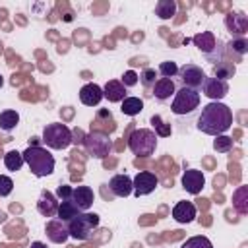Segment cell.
<instances>
[{
    "label": "cell",
    "instance_id": "obj_1",
    "mask_svg": "<svg viewBox=\"0 0 248 248\" xmlns=\"http://www.w3.org/2000/svg\"><path fill=\"white\" fill-rule=\"evenodd\" d=\"M198 130L209 136H223L232 126V110L225 103L209 101L198 116Z\"/></svg>",
    "mask_w": 248,
    "mask_h": 248
},
{
    "label": "cell",
    "instance_id": "obj_2",
    "mask_svg": "<svg viewBox=\"0 0 248 248\" xmlns=\"http://www.w3.org/2000/svg\"><path fill=\"white\" fill-rule=\"evenodd\" d=\"M23 163L29 167V170L37 176V178H43V176H50L54 172V157L48 149L41 147V145H29L23 153Z\"/></svg>",
    "mask_w": 248,
    "mask_h": 248
},
{
    "label": "cell",
    "instance_id": "obj_3",
    "mask_svg": "<svg viewBox=\"0 0 248 248\" xmlns=\"http://www.w3.org/2000/svg\"><path fill=\"white\" fill-rule=\"evenodd\" d=\"M192 43L200 48V52L207 58V62H211V64L223 62V52H225L223 46H225V43L219 41L211 31L196 33V35L192 37Z\"/></svg>",
    "mask_w": 248,
    "mask_h": 248
},
{
    "label": "cell",
    "instance_id": "obj_4",
    "mask_svg": "<svg viewBox=\"0 0 248 248\" xmlns=\"http://www.w3.org/2000/svg\"><path fill=\"white\" fill-rule=\"evenodd\" d=\"M41 141L50 149H66L74 143V134L66 124L52 122V124H46L43 128V140Z\"/></svg>",
    "mask_w": 248,
    "mask_h": 248
},
{
    "label": "cell",
    "instance_id": "obj_5",
    "mask_svg": "<svg viewBox=\"0 0 248 248\" xmlns=\"http://www.w3.org/2000/svg\"><path fill=\"white\" fill-rule=\"evenodd\" d=\"M128 147L136 157H149L157 149V136L153 130L138 128L128 136Z\"/></svg>",
    "mask_w": 248,
    "mask_h": 248
},
{
    "label": "cell",
    "instance_id": "obj_6",
    "mask_svg": "<svg viewBox=\"0 0 248 248\" xmlns=\"http://www.w3.org/2000/svg\"><path fill=\"white\" fill-rule=\"evenodd\" d=\"M200 107V91L190 89V87H176V93L172 95V103H170V110L176 116H186L192 114L196 108Z\"/></svg>",
    "mask_w": 248,
    "mask_h": 248
},
{
    "label": "cell",
    "instance_id": "obj_7",
    "mask_svg": "<svg viewBox=\"0 0 248 248\" xmlns=\"http://www.w3.org/2000/svg\"><path fill=\"white\" fill-rule=\"evenodd\" d=\"M66 227H68V232H70L72 238L87 240L91 236L93 229L99 227V215L97 213H89V211H81L72 221H68Z\"/></svg>",
    "mask_w": 248,
    "mask_h": 248
},
{
    "label": "cell",
    "instance_id": "obj_8",
    "mask_svg": "<svg viewBox=\"0 0 248 248\" xmlns=\"http://www.w3.org/2000/svg\"><path fill=\"white\" fill-rule=\"evenodd\" d=\"M83 145L93 159H105L112 151V141L103 132H89L83 138Z\"/></svg>",
    "mask_w": 248,
    "mask_h": 248
},
{
    "label": "cell",
    "instance_id": "obj_9",
    "mask_svg": "<svg viewBox=\"0 0 248 248\" xmlns=\"http://www.w3.org/2000/svg\"><path fill=\"white\" fill-rule=\"evenodd\" d=\"M176 76H178V81L182 83V87H190V89H196V91H200L203 79L207 78L205 72H203L200 66L190 64V62L184 64V66H180Z\"/></svg>",
    "mask_w": 248,
    "mask_h": 248
},
{
    "label": "cell",
    "instance_id": "obj_10",
    "mask_svg": "<svg viewBox=\"0 0 248 248\" xmlns=\"http://www.w3.org/2000/svg\"><path fill=\"white\" fill-rule=\"evenodd\" d=\"M157 184H159V178L153 174V172H149V170H141V172H138L134 178H132V194H136L138 198L140 196H147V194H151L155 188H157Z\"/></svg>",
    "mask_w": 248,
    "mask_h": 248
},
{
    "label": "cell",
    "instance_id": "obj_11",
    "mask_svg": "<svg viewBox=\"0 0 248 248\" xmlns=\"http://www.w3.org/2000/svg\"><path fill=\"white\" fill-rule=\"evenodd\" d=\"M200 89H202V93H203L207 99L221 103V99H225L227 93H229V83H227V81H221V79H217V78H205Z\"/></svg>",
    "mask_w": 248,
    "mask_h": 248
},
{
    "label": "cell",
    "instance_id": "obj_12",
    "mask_svg": "<svg viewBox=\"0 0 248 248\" xmlns=\"http://www.w3.org/2000/svg\"><path fill=\"white\" fill-rule=\"evenodd\" d=\"M180 182H182V188H184L188 194L198 196V194L203 190V186H205V176H203V172L198 170V169H186Z\"/></svg>",
    "mask_w": 248,
    "mask_h": 248
},
{
    "label": "cell",
    "instance_id": "obj_13",
    "mask_svg": "<svg viewBox=\"0 0 248 248\" xmlns=\"http://www.w3.org/2000/svg\"><path fill=\"white\" fill-rule=\"evenodd\" d=\"M225 25L232 37H244L248 31V17L242 12H231L225 16Z\"/></svg>",
    "mask_w": 248,
    "mask_h": 248
},
{
    "label": "cell",
    "instance_id": "obj_14",
    "mask_svg": "<svg viewBox=\"0 0 248 248\" xmlns=\"http://www.w3.org/2000/svg\"><path fill=\"white\" fill-rule=\"evenodd\" d=\"M45 232H46V238H48L50 242H54V244H64V242L70 238L68 227H66V223H62L60 219H50V221H46Z\"/></svg>",
    "mask_w": 248,
    "mask_h": 248
},
{
    "label": "cell",
    "instance_id": "obj_15",
    "mask_svg": "<svg viewBox=\"0 0 248 248\" xmlns=\"http://www.w3.org/2000/svg\"><path fill=\"white\" fill-rule=\"evenodd\" d=\"M58 198L48 192V190H41L39 194V200H37V211L43 215V217H56V211H58Z\"/></svg>",
    "mask_w": 248,
    "mask_h": 248
},
{
    "label": "cell",
    "instance_id": "obj_16",
    "mask_svg": "<svg viewBox=\"0 0 248 248\" xmlns=\"http://www.w3.org/2000/svg\"><path fill=\"white\" fill-rule=\"evenodd\" d=\"M70 200L79 211H89V207L95 202V194H93V190L89 186H76L72 190V198Z\"/></svg>",
    "mask_w": 248,
    "mask_h": 248
},
{
    "label": "cell",
    "instance_id": "obj_17",
    "mask_svg": "<svg viewBox=\"0 0 248 248\" xmlns=\"http://www.w3.org/2000/svg\"><path fill=\"white\" fill-rule=\"evenodd\" d=\"M196 215H198V209H196V205L192 202L182 200V202L174 203V207H172V217H174L176 223L188 225V223H192L196 219Z\"/></svg>",
    "mask_w": 248,
    "mask_h": 248
},
{
    "label": "cell",
    "instance_id": "obj_18",
    "mask_svg": "<svg viewBox=\"0 0 248 248\" xmlns=\"http://www.w3.org/2000/svg\"><path fill=\"white\" fill-rule=\"evenodd\" d=\"M103 87L97 85V83H85L81 89H79V101L85 105V107H97L101 101H103Z\"/></svg>",
    "mask_w": 248,
    "mask_h": 248
},
{
    "label": "cell",
    "instance_id": "obj_19",
    "mask_svg": "<svg viewBox=\"0 0 248 248\" xmlns=\"http://www.w3.org/2000/svg\"><path fill=\"white\" fill-rule=\"evenodd\" d=\"M174 93H176V83H174V79L159 78V79L155 81V85H153V93H151V95H153L159 103H165V101H169Z\"/></svg>",
    "mask_w": 248,
    "mask_h": 248
},
{
    "label": "cell",
    "instance_id": "obj_20",
    "mask_svg": "<svg viewBox=\"0 0 248 248\" xmlns=\"http://www.w3.org/2000/svg\"><path fill=\"white\" fill-rule=\"evenodd\" d=\"M108 188L116 198H128L132 194V178L128 174H114L108 180Z\"/></svg>",
    "mask_w": 248,
    "mask_h": 248
},
{
    "label": "cell",
    "instance_id": "obj_21",
    "mask_svg": "<svg viewBox=\"0 0 248 248\" xmlns=\"http://www.w3.org/2000/svg\"><path fill=\"white\" fill-rule=\"evenodd\" d=\"M103 97L108 99V103H122L128 93H126V87L120 83V79H108L103 87Z\"/></svg>",
    "mask_w": 248,
    "mask_h": 248
},
{
    "label": "cell",
    "instance_id": "obj_22",
    "mask_svg": "<svg viewBox=\"0 0 248 248\" xmlns=\"http://www.w3.org/2000/svg\"><path fill=\"white\" fill-rule=\"evenodd\" d=\"M78 213H81V211L72 203V200H64V202H60V203H58L56 219H60L62 223H68V221H72Z\"/></svg>",
    "mask_w": 248,
    "mask_h": 248
},
{
    "label": "cell",
    "instance_id": "obj_23",
    "mask_svg": "<svg viewBox=\"0 0 248 248\" xmlns=\"http://www.w3.org/2000/svg\"><path fill=\"white\" fill-rule=\"evenodd\" d=\"M120 110L126 116H138L143 110V101L140 97H126L120 105Z\"/></svg>",
    "mask_w": 248,
    "mask_h": 248
},
{
    "label": "cell",
    "instance_id": "obj_24",
    "mask_svg": "<svg viewBox=\"0 0 248 248\" xmlns=\"http://www.w3.org/2000/svg\"><path fill=\"white\" fill-rule=\"evenodd\" d=\"M176 10L178 6L174 0H159L155 6V16L161 19H170L172 16H176Z\"/></svg>",
    "mask_w": 248,
    "mask_h": 248
},
{
    "label": "cell",
    "instance_id": "obj_25",
    "mask_svg": "<svg viewBox=\"0 0 248 248\" xmlns=\"http://www.w3.org/2000/svg\"><path fill=\"white\" fill-rule=\"evenodd\" d=\"M232 205L238 213H248V188L246 186H240L236 188V192L232 194Z\"/></svg>",
    "mask_w": 248,
    "mask_h": 248
},
{
    "label": "cell",
    "instance_id": "obj_26",
    "mask_svg": "<svg viewBox=\"0 0 248 248\" xmlns=\"http://www.w3.org/2000/svg\"><path fill=\"white\" fill-rule=\"evenodd\" d=\"M17 124H19V114L16 110L8 108V110H2L0 112V128L4 132H12Z\"/></svg>",
    "mask_w": 248,
    "mask_h": 248
},
{
    "label": "cell",
    "instance_id": "obj_27",
    "mask_svg": "<svg viewBox=\"0 0 248 248\" xmlns=\"http://www.w3.org/2000/svg\"><path fill=\"white\" fill-rule=\"evenodd\" d=\"M234 74H236V66L231 64V62H219V64H215V68H213V78H217V79H221V81L231 79Z\"/></svg>",
    "mask_w": 248,
    "mask_h": 248
},
{
    "label": "cell",
    "instance_id": "obj_28",
    "mask_svg": "<svg viewBox=\"0 0 248 248\" xmlns=\"http://www.w3.org/2000/svg\"><path fill=\"white\" fill-rule=\"evenodd\" d=\"M4 165H6V169L8 170H12V172H16V170H19L21 167H23V155L19 153V151H8L6 155H4Z\"/></svg>",
    "mask_w": 248,
    "mask_h": 248
},
{
    "label": "cell",
    "instance_id": "obj_29",
    "mask_svg": "<svg viewBox=\"0 0 248 248\" xmlns=\"http://www.w3.org/2000/svg\"><path fill=\"white\" fill-rule=\"evenodd\" d=\"M151 124H153V128H155L153 132H155L157 138H169L170 132H172L170 124H167L159 114H153V116H151Z\"/></svg>",
    "mask_w": 248,
    "mask_h": 248
},
{
    "label": "cell",
    "instance_id": "obj_30",
    "mask_svg": "<svg viewBox=\"0 0 248 248\" xmlns=\"http://www.w3.org/2000/svg\"><path fill=\"white\" fill-rule=\"evenodd\" d=\"M227 46H229L231 52H234L238 58H242V56L248 52V41H246V37H232Z\"/></svg>",
    "mask_w": 248,
    "mask_h": 248
},
{
    "label": "cell",
    "instance_id": "obj_31",
    "mask_svg": "<svg viewBox=\"0 0 248 248\" xmlns=\"http://www.w3.org/2000/svg\"><path fill=\"white\" fill-rule=\"evenodd\" d=\"M157 74H159L161 78L172 79V78H176V74H178V66H176V62H172V60H165V62L159 64Z\"/></svg>",
    "mask_w": 248,
    "mask_h": 248
},
{
    "label": "cell",
    "instance_id": "obj_32",
    "mask_svg": "<svg viewBox=\"0 0 248 248\" xmlns=\"http://www.w3.org/2000/svg\"><path fill=\"white\" fill-rule=\"evenodd\" d=\"M232 138H229V136H215V140H213V149L217 151V153H229L231 149H232Z\"/></svg>",
    "mask_w": 248,
    "mask_h": 248
},
{
    "label": "cell",
    "instance_id": "obj_33",
    "mask_svg": "<svg viewBox=\"0 0 248 248\" xmlns=\"http://www.w3.org/2000/svg\"><path fill=\"white\" fill-rule=\"evenodd\" d=\"M157 76H159V74H157V70H155V68H145V70L138 76V81H141V85L149 89V87H153V85H155V81L159 79Z\"/></svg>",
    "mask_w": 248,
    "mask_h": 248
},
{
    "label": "cell",
    "instance_id": "obj_34",
    "mask_svg": "<svg viewBox=\"0 0 248 248\" xmlns=\"http://www.w3.org/2000/svg\"><path fill=\"white\" fill-rule=\"evenodd\" d=\"M180 248H213V244H211V240L207 238V236H190Z\"/></svg>",
    "mask_w": 248,
    "mask_h": 248
},
{
    "label": "cell",
    "instance_id": "obj_35",
    "mask_svg": "<svg viewBox=\"0 0 248 248\" xmlns=\"http://www.w3.org/2000/svg\"><path fill=\"white\" fill-rule=\"evenodd\" d=\"M12 190H14V180L10 176H6V174H0V198L10 196Z\"/></svg>",
    "mask_w": 248,
    "mask_h": 248
},
{
    "label": "cell",
    "instance_id": "obj_36",
    "mask_svg": "<svg viewBox=\"0 0 248 248\" xmlns=\"http://www.w3.org/2000/svg\"><path fill=\"white\" fill-rule=\"evenodd\" d=\"M120 83H122L124 87H134V85L138 83V74H136L134 70H126V72L122 74V78H120Z\"/></svg>",
    "mask_w": 248,
    "mask_h": 248
},
{
    "label": "cell",
    "instance_id": "obj_37",
    "mask_svg": "<svg viewBox=\"0 0 248 248\" xmlns=\"http://www.w3.org/2000/svg\"><path fill=\"white\" fill-rule=\"evenodd\" d=\"M72 186H68V184H60L58 186V190H56V198H58V202H64V200H70L72 198Z\"/></svg>",
    "mask_w": 248,
    "mask_h": 248
},
{
    "label": "cell",
    "instance_id": "obj_38",
    "mask_svg": "<svg viewBox=\"0 0 248 248\" xmlns=\"http://www.w3.org/2000/svg\"><path fill=\"white\" fill-rule=\"evenodd\" d=\"M29 248H48L45 242H41V240H35V242H31V246Z\"/></svg>",
    "mask_w": 248,
    "mask_h": 248
},
{
    "label": "cell",
    "instance_id": "obj_39",
    "mask_svg": "<svg viewBox=\"0 0 248 248\" xmlns=\"http://www.w3.org/2000/svg\"><path fill=\"white\" fill-rule=\"evenodd\" d=\"M39 141H41V140H39V138H33V140H31V143H29V145H35V147H37V145H39Z\"/></svg>",
    "mask_w": 248,
    "mask_h": 248
},
{
    "label": "cell",
    "instance_id": "obj_40",
    "mask_svg": "<svg viewBox=\"0 0 248 248\" xmlns=\"http://www.w3.org/2000/svg\"><path fill=\"white\" fill-rule=\"evenodd\" d=\"M2 85H4V78L0 76V87H2Z\"/></svg>",
    "mask_w": 248,
    "mask_h": 248
}]
</instances>
